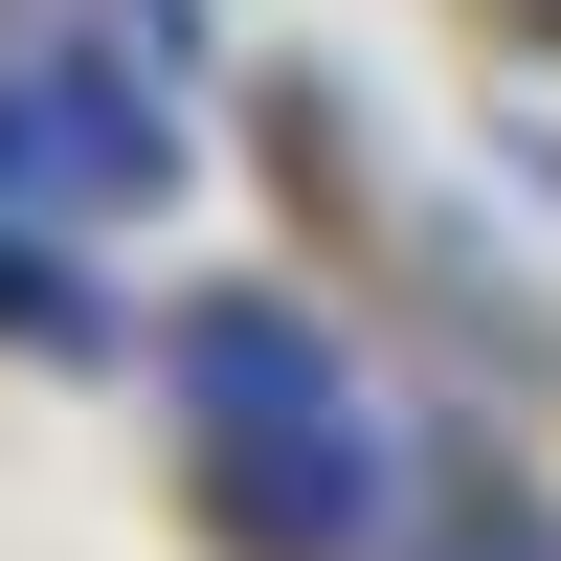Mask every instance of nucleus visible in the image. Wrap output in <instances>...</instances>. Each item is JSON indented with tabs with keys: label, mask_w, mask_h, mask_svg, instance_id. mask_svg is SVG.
<instances>
[{
	"label": "nucleus",
	"mask_w": 561,
	"mask_h": 561,
	"mask_svg": "<svg viewBox=\"0 0 561 561\" xmlns=\"http://www.w3.org/2000/svg\"><path fill=\"white\" fill-rule=\"evenodd\" d=\"M158 404H180V494H203L225 561H382L404 494H427V449L382 427L359 337L314 293H270V270H203L158 314Z\"/></svg>",
	"instance_id": "1"
},
{
	"label": "nucleus",
	"mask_w": 561,
	"mask_h": 561,
	"mask_svg": "<svg viewBox=\"0 0 561 561\" xmlns=\"http://www.w3.org/2000/svg\"><path fill=\"white\" fill-rule=\"evenodd\" d=\"M180 90H158V45L135 23H23L0 45V225H135V203H180Z\"/></svg>",
	"instance_id": "2"
},
{
	"label": "nucleus",
	"mask_w": 561,
	"mask_h": 561,
	"mask_svg": "<svg viewBox=\"0 0 561 561\" xmlns=\"http://www.w3.org/2000/svg\"><path fill=\"white\" fill-rule=\"evenodd\" d=\"M517 23H539V45H561V0H517Z\"/></svg>",
	"instance_id": "5"
},
{
	"label": "nucleus",
	"mask_w": 561,
	"mask_h": 561,
	"mask_svg": "<svg viewBox=\"0 0 561 561\" xmlns=\"http://www.w3.org/2000/svg\"><path fill=\"white\" fill-rule=\"evenodd\" d=\"M382 561H561V494L517 472V449H449L427 494H404V539Z\"/></svg>",
	"instance_id": "3"
},
{
	"label": "nucleus",
	"mask_w": 561,
	"mask_h": 561,
	"mask_svg": "<svg viewBox=\"0 0 561 561\" xmlns=\"http://www.w3.org/2000/svg\"><path fill=\"white\" fill-rule=\"evenodd\" d=\"M0 337H23V359H113V293H90L68 225H0Z\"/></svg>",
	"instance_id": "4"
}]
</instances>
